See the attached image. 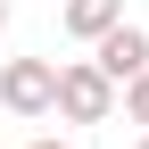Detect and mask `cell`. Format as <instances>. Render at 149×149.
Masks as SVG:
<instances>
[{"mask_svg":"<svg viewBox=\"0 0 149 149\" xmlns=\"http://www.w3.org/2000/svg\"><path fill=\"white\" fill-rule=\"evenodd\" d=\"M50 108H58L66 124H108V108H116V83H108L91 58L58 66V91H50Z\"/></svg>","mask_w":149,"mask_h":149,"instance_id":"obj_1","label":"cell"},{"mask_svg":"<svg viewBox=\"0 0 149 149\" xmlns=\"http://www.w3.org/2000/svg\"><path fill=\"white\" fill-rule=\"evenodd\" d=\"M50 91H58V66L50 58H8L0 66V108L8 116H50Z\"/></svg>","mask_w":149,"mask_h":149,"instance_id":"obj_2","label":"cell"},{"mask_svg":"<svg viewBox=\"0 0 149 149\" xmlns=\"http://www.w3.org/2000/svg\"><path fill=\"white\" fill-rule=\"evenodd\" d=\"M91 66H100L108 83H124V74H141V66H149V33L133 25V17H116V25H108L100 42H91Z\"/></svg>","mask_w":149,"mask_h":149,"instance_id":"obj_3","label":"cell"},{"mask_svg":"<svg viewBox=\"0 0 149 149\" xmlns=\"http://www.w3.org/2000/svg\"><path fill=\"white\" fill-rule=\"evenodd\" d=\"M116 17H124V0H66V33L74 42H100Z\"/></svg>","mask_w":149,"mask_h":149,"instance_id":"obj_4","label":"cell"},{"mask_svg":"<svg viewBox=\"0 0 149 149\" xmlns=\"http://www.w3.org/2000/svg\"><path fill=\"white\" fill-rule=\"evenodd\" d=\"M124 116L149 124V66H141V74H124Z\"/></svg>","mask_w":149,"mask_h":149,"instance_id":"obj_5","label":"cell"},{"mask_svg":"<svg viewBox=\"0 0 149 149\" xmlns=\"http://www.w3.org/2000/svg\"><path fill=\"white\" fill-rule=\"evenodd\" d=\"M25 149H66V141H25Z\"/></svg>","mask_w":149,"mask_h":149,"instance_id":"obj_6","label":"cell"},{"mask_svg":"<svg viewBox=\"0 0 149 149\" xmlns=\"http://www.w3.org/2000/svg\"><path fill=\"white\" fill-rule=\"evenodd\" d=\"M0 33H8V0H0Z\"/></svg>","mask_w":149,"mask_h":149,"instance_id":"obj_7","label":"cell"},{"mask_svg":"<svg viewBox=\"0 0 149 149\" xmlns=\"http://www.w3.org/2000/svg\"><path fill=\"white\" fill-rule=\"evenodd\" d=\"M141 149H149V124H141Z\"/></svg>","mask_w":149,"mask_h":149,"instance_id":"obj_8","label":"cell"}]
</instances>
